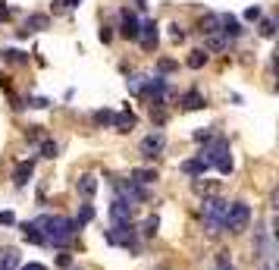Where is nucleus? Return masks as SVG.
Returning <instances> with one entry per match:
<instances>
[{
  "label": "nucleus",
  "mask_w": 279,
  "mask_h": 270,
  "mask_svg": "<svg viewBox=\"0 0 279 270\" xmlns=\"http://www.w3.org/2000/svg\"><path fill=\"white\" fill-rule=\"evenodd\" d=\"M157 226H160V220H157V217H147V220L141 223V236H144V239L157 236Z\"/></svg>",
  "instance_id": "obj_21"
},
{
  "label": "nucleus",
  "mask_w": 279,
  "mask_h": 270,
  "mask_svg": "<svg viewBox=\"0 0 279 270\" xmlns=\"http://www.w3.org/2000/svg\"><path fill=\"white\" fill-rule=\"evenodd\" d=\"M223 47H229L226 38H210V50H223Z\"/></svg>",
  "instance_id": "obj_34"
},
{
  "label": "nucleus",
  "mask_w": 279,
  "mask_h": 270,
  "mask_svg": "<svg viewBox=\"0 0 279 270\" xmlns=\"http://www.w3.org/2000/svg\"><path fill=\"white\" fill-rule=\"evenodd\" d=\"M110 220H113V229L116 226H129L132 223V204L122 201V198H116V201L110 204Z\"/></svg>",
  "instance_id": "obj_6"
},
{
  "label": "nucleus",
  "mask_w": 279,
  "mask_h": 270,
  "mask_svg": "<svg viewBox=\"0 0 279 270\" xmlns=\"http://www.w3.org/2000/svg\"><path fill=\"white\" fill-rule=\"evenodd\" d=\"M0 223H4V226H13V223H16V214H13V211H4V214H0Z\"/></svg>",
  "instance_id": "obj_32"
},
{
  "label": "nucleus",
  "mask_w": 279,
  "mask_h": 270,
  "mask_svg": "<svg viewBox=\"0 0 279 270\" xmlns=\"http://www.w3.org/2000/svg\"><path fill=\"white\" fill-rule=\"evenodd\" d=\"M245 19H248V22L264 19V10H260V7H248V10H245Z\"/></svg>",
  "instance_id": "obj_28"
},
{
  "label": "nucleus",
  "mask_w": 279,
  "mask_h": 270,
  "mask_svg": "<svg viewBox=\"0 0 279 270\" xmlns=\"http://www.w3.org/2000/svg\"><path fill=\"white\" fill-rule=\"evenodd\" d=\"M95 123L98 126H113V110H98L95 113Z\"/></svg>",
  "instance_id": "obj_25"
},
{
  "label": "nucleus",
  "mask_w": 279,
  "mask_h": 270,
  "mask_svg": "<svg viewBox=\"0 0 279 270\" xmlns=\"http://www.w3.org/2000/svg\"><path fill=\"white\" fill-rule=\"evenodd\" d=\"M132 126H135V113H132V110L113 113V129H116V132H129Z\"/></svg>",
  "instance_id": "obj_15"
},
{
  "label": "nucleus",
  "mask_w": 279,
  "mask_h": 270,
  "mask_svg": "<svg viewBox=\"0 0 279 270\" xmlns=\"http://www.w3.org/2000/svg\"><path fill=\"white\" fill-rule=\"evenodd\" d=\"M44 28H50V19H47L44 13H32L28 19H25V28H22V38H25L28 32H44Z\"/></svg>",
  "instance_id": "obj_10"
},
{
  "label": "nucleus",
  "mask_w": 279,
  "mask_h": 270,
  "mask_svg": "<svg viewBox=\"0 0 279 270\" xmlns=\"http://www.w3.org/2000/svg\"><path fill=\"white\" fill-rule=\"evenodd\" d=\"M210 170V164H207V160H204V157H195V160H185V164H182V173L185 176H204V173H207Z\"/></svg>",
  "instance_id": "obj_11"
},
{
  "label": "nucleus",
  "mask_w": 279,
  "mask_h": 270,
  "mask_svg": "<svg viewBox=\"0 0 279 270\" xmlns=\"http://www.w3.org/2000/svg\"><path fill=\"white\" fill-rule=\"evenodd\" d=\"M32 173H35V164H32V160H22V164H16V170H13V183L16 186H25L32 179Z\"/></svg>",
  "instance_id": "obj_13"
},
{
  "label": "nucleus",
  "mask_w": 279,
  "mask_h": 270,
  "mask_svg": "<svg viewBox=\"0 0 279 270\" xmlns=\"http://www.w3.org/2000/svg\"><path fill=\"white\" fill-rule=\"evenodd\" d=\"M57 141H41V157H47V160H53V157H57Z\"/></svg>",
  "instance_id": "obj_24"
},
{
  "label": "nucleus",
  "mask_w": 279,
  "mask_h": 270,
  "mask_svg": "<svg viewBox=\"0 0 279 270\" xmlns=\"http://www.w3.org/2000/svg\"><path fill=\"white\" fill-rule=\"evenodd\" d=\"M273 32H276L273 19H260V35H264V38H273Z\"/></svg>",
  "instance_id": "obj_27"
},
{
  "label": "nucleus",
  "mask_w": 279,
  "mask_h": 270,
  "mask_svg": "<svg viewBox=\"0 0 279 270\" xmlns=\"http://www.w3.org/2000/svg\"><path fill=\"white\" fill-rule=\"evenodd\" d=\"M204 63H207V50H192V57L185 60V66H189V69H201Z\"/></svg>",
  "instance_id": "obj_19"
},
{
  "label": "nucleus",
  "mask_w": 279,
  "mask_h": 270,
  "mask_svg": "<svg viewBox=\"0 0 279 270\" xmlns=\"http://www.w3.org/2000/svg\"><path fill=\"white\" fill-rule=\"evenodd\" d=\"M179 104H182V110H201V107H207V98L201 92H185L179 98Z\"/></svg>",
  "instance_id": "obj_9"
},
{
  "label": "nucleus",
  "mask_w": 279,
  "mask_h": 270,
  "mask_svg": "<svg viewBox=\"0 0 279 270\" xmlns=\"http://www.w3.org/2000/svg\"><path fill=\"white\" fill-rule=\"evenodd\" d=\"M163 148H166V138H163L160 132H151V135H144V138H141V145H138L141 157H147V160H154V157H157Z\"/></svg>",
  "instance_id": "obj_5"
},
{
  "label": "nucleus",
  "mask_w": 279,
  "mask_h": 270,
  "mask_svg": "<svg viewBox=\"0 0 279 270\" xmlns=\"http://www.w3.org/2000/svg\"><path fill=\"white\" fill-rule=\"evenodd\" d=\"M216 170H220L223 176H229V173H232V157H229V160H223V164H216Z\"/></svg>",
  "instance_id": "obj_35"
},
{
  "label": "nucleus",
  "mask_w": 279,
  "mask_h": 270,
  "mask_svg": "<svg viewBox=\"0 0 279 270\" xmlns=\"http://www.w3.org/2000/svg\"><path fill=\"white\" fill-rule=\"evenodd\" d=\"M4 57H7V60H16V63H25V60H28L22 50H4Z\"/></svg>",
  "instance_id": "obj_29"
},
{
  "label": "nucleus",
  "mask_w": 279,
  "mask_h": 270,
  "mask_svg": "<svg viewBox=\"0 0 279 270\" xmlns=\"http://www.w3.org/2000/svg\"><path fill=\"white\" fill-rule=\"evenodd\" d=\"M19 270H47V267H44V264H35V261H32V264H22Z\"/></svg>",
  "instance_id": "obj_38"
},
{
  "label": "nucleus",
  "mask_w": 279,
  "mask_h": 270,
  "mask_svg": "<svg viewBox=\"0 0 279 270\" xmlns=\"http://www.w3.org/2000/svg\"><path fill=\"white\" fill-rule=\"evenodd\" d=\"M248 220H251V207L245 201H232L229 211H226V217H223V229L241 232V229H248Z\"/></svg>",
  "instance_id": "obj_3"
},
{
  "label": "nucleus",
  "mask_w": 279,
  "mask_h": 270,
  "mask_svg": "<svg viewBox=\"0 0 279 270\" xmlns=\"http://www.w3.org/2000/svg\"><path fill=\"white\" fill-rule=\"evenodd\" d=\"M7 16H10V7H4V0H0V22H4Z\"/></svg>",
  "instance_id": "obj_40"
},
{
  "label": "nucleus",
  "mask_w": 279,
  "mask_h": 270,
  "mask_svg": "<svg viewBox=\"0 0 279 270\" xmlns=\"http://www.w3.org/2000/svg\"><path fill=\"white\" fill-rule=\"evenodd\" d=\"M220 32L226 35V38H238V35H241V25H238V19H235V16L223 13V16H220Z\"/></svg>",
  "instance_id": "obj_12"
},
{
  "label": "nucleus",
  "mask_w": 279,
  "mask_h": 270,
  "mask_svg": "<svg viewBox=\"0 0 279 270\" xmlns=\"http://www.w3.org/2000/svg\"><path fill=\"white\" fill-rule=\"evenodd\" d=\"M76 220L72 217H53V223H50V232H47V245H57V248H63V245H69V239L76 236Z\"/></svg>",
  "instance_id": "obj_2"
},
{
  "label": "nucleus",
  "mask_w": 279,
  "mask_h": 270,
  "mask_svg": "<svg viewBox=\"0 0 279 270\" xmlns=\"http://www.w3.org/2000/svg\"><path fill=\"white\" fill-rule=\"evenodd\" d=\"M157 69H160V73H173V69H176V60H160Z\"/></svg>",
  "instance_id": "obj_31"
},
{
  "label": "nucleus",
  "mask_w": 279,
  "mask_h": 270,
  "mask_svg": "<svg viewBox=\"0 0 279 270\" xmlns=\"http://www.w3.org/2000/svg\"><path fill=\"white\" fill-rule=\"evenodd\" d=\"M157 179V170H151V167H135L132 170V183H138V186H151Z\"/></svg>",
  "instance_id": "obj_16"
},
{
  "label": "nucleus",
  "mask_w": 279,
  "mask_h": 270,
  "mask_svg": "<svg viewBox=\"0 0 279 270\" xmlns=\"http://www.w3.org/2000/svg\"><path fill=\"white\" fill-rule=\"evenodd\" d=\"M28 104H32V107H47L50 101H47V98H35V101H28Z\"/></svg>",
  "instance_id": "obj_39"
},
{
  "label": "nucleus",
  "mask_w": 279,
  "mask_h": 270,
  "mask_svg": "<svg viewBox=\"0 0 279 270\" xmlns=\"http://www.w3.org/2000/svg\"><path fill=\"white\" fill-rule=\"evenodd\" d=\"M22 236H25V242H35V245H47L41 232H35V229H32L28 223H22Z\"/></svg>",
  "instance_id": "obj_22"
},
{
  "label": "nucleus",
  "mask_w": 279,
  "mask_h": 270,
  "mask_svg": "<svg viewBox=\"0 0 279 270\" xmlns=\"http://www.w3.org/2000/svg\"><path fill=\"white\" fill-rule=\"evenodd\" d=\"M195 141H210V129H198L195 132Z\"/></svg>",
  "instance_id": "obj_37"
},
{
  "label": "nucleus",
  "mask_w": 279,
  "mask_h": 270,
  "mask_svg": "<svg viewBox=\"0 0 279 270\" xmlns=\"http://www.w3.org/2000/svg\"><path fill=\"white\" fill-rule=\"evenodd\" d=\"M95 220V207L91 204H82V211H79V220H76V226H82V223H91Z\"/></svg>",
  "instance_id": "obj_23"
},
{
  "label": "nucleus",
  "mask_w": 279,
  "mask_h": 270,
  "mask_svg": "<svg viewBox=\"0 0 279 270\" xmlns=\"http://www.w3.org/2000/svg\"><path fill=\"white\" fill-rule=\"evenodd\" d=\"M79 4H82V0H53V7H57V10H72Z\"/></svg>",
  "instance_id": "obj_30"
},
{
  "label": "nucleus",
  "mask_w": 279,
  "mask_h": 270,
  "mask_svg": "<svg viewBox=\"0 0 279 270\" xmlns=\"http://www.w3.org/2000/svg\"><path fill=\"white\" fill-rule=\"evenodd\" d=\"M216 270H235V264L229 261L226 251H220V255H216Z\"/></svg>",
  "instance_id": "obj_26"
},
{
  "label": "nucleus",
  "mask_w": 279,
  "mask_h": 270,
  "mask_svg": "<svg viewBox=\"0 0 279 270\" xmlns=\"http://www.w3.org/2000/svg\"><path fill=\"white\" fill-rule=\"evenodd\" d=\"M170 35H173L176 41H182V38H185V32H182V25H179V22H173V25H170Z\"/></svg>",
  "instance_id": "obj_33"
},
{
  "label": "nucleus",
  "mask_w": 279,
  "mask_h": 270,
  "mask_svg": "<svg viewBox=\"0 0 279 270\" xmlns=\"http://www.w3.org/2000/svg\"><path fill=\"white\" fill-rule=\"evenodd\" d=\"M95 192H98V176H91V173H85V176H79V195L85 198H95Z\"/></svg>",
  "instance_id": "obj_14"
},
{
  "label": "nucleus",
  "mask_w": 279,
  "mask_h": 270,
  "mask_svg": "<svg viewBox=\"0 0 279 270\" xmlns=\"http://www.w3.org/2000/svg\"><path fill=\"white\" fill-rule=\"evenodd\" d=\"M122 38H129V41H138V32H141V19L135 13H129V10H122Z\"/></svg>",
  "instance_id": "obj_7"
},
{
  "label": "nucleus",
  "mask_w": 279,
  "mask_h": 270,
  "mask_svg": "<svg viewBox=\"0 0 279 270\" xmlns=\"http://www.w3.org/2000/svg\"><path fill=\"white\" fill-rule=\"evenodd\" d=\"M98 35H101V41H104V44H107L110 38H113V32H110V25H101V32H98Z\"/></svg>",
  "instance_id": "obj_36"
},
{
  "label": "nucleus",
  "mask_w": 279,
  "mask_h": 270,
  "mask_svg": "<svg viewBox=\"0 0 279 270\" xmlns=\"http://www.w3.org/2000/svg\"><path fill=\"white\" fill-rule=\"evenodd\" d=\"M19 267V255H16V248H4L0 251V270H13Z\"/></svg>",
  "instance_id": "obj_17"
},
{
  "label": "nucleus",
  "mask_w": 279,
  "mask_h": 270,
  "mask_svg": "<svg viewBox=\"0 0 279 270\" xmlns=\"http://www.w3.org/2000/svg\"><path fill=\"white\" fill-rule=\"evenodd\" d=\"M201 32H204V35H216V32H220V16H216V13L204 16V19H201Z\"/></svg>",
  "instance_id": "obj_18"
},
{
  "label": "nucleus",
  "mask_w": 279,
  "mask_h": 270,
  "mask_svg": "<svg viewBox=\"0 0 279 270\" xmlns=\"http://www.w3.org/2000/svg\"><path fill=\"white\" fill-rule=\"evenodd\" d=\"M144 79H147V76H129V79H126L129 92H132V95H144Z\"/></svg>",
  "instance_id": "obj_20"
},
{
  "label": "nucleus",
  "mask_w": 279,
  "mask_h": 270,
  "mask_svg": "<svg viewBox=\"0 0 279 270\" xmlns=\"http://www.w3.org/2000/svg\"><path fill=\"white\" fill-rule=\"evenodd\" d=\"M204 160H207L210 167H216V164H223V160H229V141L226 138H213L207 148H204V154H201Z\"/></svg>",
  "instance_id": "obj_4"
},
{
  "label": "nucleus",
  "mask_w": 279,
  "mask_h": 270,
  "mask_svg": "<svg viewBox=\"0 0 279 270\" xmlns=\"http://www.w3.org/2000/svg\"><path fill=\"white\" fill-rule=\"evenodd\" d=\"M138 41H141L144 50H154V47H157V22H154V19H144V22H141Z\"/></svg>",
  "instance_id": "obj_8"
},
{
  "label": "nucleus",
  "mask_w": 279,
  "mask_h": 270,
  "mask_svg": "<svg viewBox=\"0 0 279 270\" xmlns=\"http://www.w3.org/2000/svg\"><path fill=\"white\" fill-rule=\"evenodd\" d=\"M229 211V201H223V198H204L201 204V217H204V226H207L210 236H216V232H223V217H226Z\"/></svg>",
  "instance_id": "obj_1"
}]
</instances>
